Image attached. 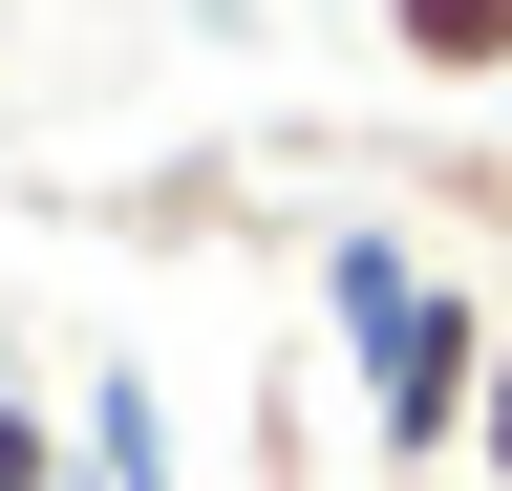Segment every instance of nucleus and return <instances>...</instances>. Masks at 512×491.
Listing matches in <instances>:
<instances>
[{"label":"nucleus","instance_id":"f03ea898","mask_svg":"<svg viewBox=\"0 0 512 491\" xmlns=\"http://www.w3.org/2000/svg\"><path fill=\"white\" fill-rule=\"evenodd\" d=\"M64 470H86V491H171V385H150V363H86V406H64Z\"/></svg>","mask_w":512,"mask_h":491},{"label":"nucleus","instance_id":"7ed1b4c3","mask_svg":"<svg viewBox=\"0 0 512 491\" xmlns=\"http://www.w3.org/2000/svg\"><path fill=\"white\" fill-rule=\"evenodd\" d=\"M384 65L406 86H512V0H384Z\"/></svg>","mask_w":512,"mask_h":491},{"label":"nucleus","instance_id":"f257e3e1","mask_svg":"<svg viewBox=\"0 0 512 491\" xmlns=\"http://www.w3.org/2000/svg\"><path fill=\"white\" fill-rule=\"evenodd\" d=\"M320 342L363 363V449H384V470L470 449V406H491V363H512L491 278H448L427 235H384V214H342V235H320Z\"/></svg>","mask_w":512,"mask_h":491},{"label":"nucleus","instance_id":"20e7f679","mask_svg":"<svg viewBox=\"0 0 512 491\" xmlns=\"http://www.w3.org/2000/svg\"><path fill=\"white\" fill-rule=\"evenodd\" d=\"M0 491H86L64 470V406H22V385H0Z\"/></svg>","mask_w":512,"mask_h":491},{"label":"nucleus","instance_id":"39448f33","mask_svg":"<svg viewBox=\"0 0 512 491\" xmlns=\"http://www.w3.org/2000/svg\"><path fill=\"white\" fill-rule=\"evenodd\" d=\"M470 449H491V491H512V363H491V406H470Z\"/></svg>","mask_w":512,"mask_h":491}]
</instances>
